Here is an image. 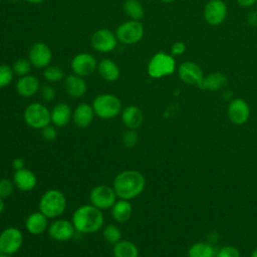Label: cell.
Wrapping results in <instances>:
<instances>
[{
	"label": "cell",
	"mask_w": 257,
	"mask_h": 257,
	"mask_svg": "<svg viewBox=\"0 0 257 257\" xmlns=\"http://www.w3.org/2000/svg\"><path fill=\"white\" fill-rule=\"evenodd\" d=\"M43 76L50 82H57L64 78V72L60 67L47 66L43 72Z\"/></svg>",
	"instance_id": "4dcf8cb0"
},
{
	"label": "cell",
	"mask_w": 257,
	"mask_h": 257,
	"mask_svg": "<svg viewBox=\"0 0 257 257\" xmlns=\"http://www.w3.org/2000/svg\"><path fill=\"white\" fill-rule=\"evenodd\" d=\"M256 2H257V0H237V3L241 7H250L253 4H255Z\"/></svg>",
	"instance_id": "b9f144b4"
},
{
	"label": "cell",
	"mask_w": 257,
	"mask_h": 257,
	"mask_svg": "<svg viewBox=\"0 0 257 257\" xmlns=\"http://www.w3.org/2000/svg\"><path fill=\"white\" fill-rule=\"evenodd\" d=\"M1 254H3V253H2V252H1V250H0V255H1Z\"/></svg>",
	"instance_id": "c3c4849f"
},
{
	"label": "cell",
	"mask_w": 257,
	"mask_h": 257,
	"mask_svg": "<svg viewBox=\"0 0 257 257\" xmlns=\"http://www.w3.org/2000/svg\"><path fill=\"white\" fill-rule=\"evenodd\" d=\"M185 50H186V45H185V43L182 42V41H177V42H175V43L172 45V47H171V53H172V55H174V56L183 54V53L185 52Z\"/></svg>",
	"instance_id": "f35d334b"
},
{
	"label": "cell",
	"mask_w": 257,
	"mask_h": 257,
	"mask_svg": "<svg viewBox=\"0 0 257 257\" xmlns=\"http://www.w3.org/2000/svg\"><path fill=\"white\" fill-rule=\"evenodd\" d=\"M14 183L10 179H0V198L7 199L10 197L14 191Z\"/></svg>",
	"instance_id": "836d02e7"
},
{
	"label": "cell",
	"mask_w": 257,
	"mask_h": 257,
	"mask_svg": "<svg viewBox=\"0 0 257 257\" xmlns=\"http://www.w3.org/2000/svg\"><path fill=\"white\" fill-rule=\"evenodd\" d=\"M144 26L139 20H128L120 24L116 31L115 36L118 41L124 44H135L139 42L144 36Z\"/></svg>",
	"instance_id": "52a82bcc"
},
{
	"label": "cell",
	"mask_w": 257,
	"mask_h": 257,
	"mask_svg": "<svg viewBox=\"0 0 257 257\" xmlns=\"http://www.w3.org/2000/svg\"><path fill=\"white\" fill-rule=\"evenodd\" d=\"M250 257H257V248H255V249L252 251Z\"/></svg>",
	"instance_id": "f6af8a7d"
},
{
	"label": "cell",
	"mask_w": 257,
	"mask_h": 257,
	"mask_svg": "<svg viewBox=\"0 0 257 257\" xmlns=\"http://www.w3.org/2000/svg\"><path fill=\"white\" fill-rule=\"evenodd\" d=\"M161 1H163V2H173L175 0H161Z\"/></svg>",
	"instance_id": "7dc6e473"
},
{
	"label": "cell",
	"mask_w": 257,
	"mask_h": 257,
	"mask_svg": "<svg viewBox=\"0 0 257 257\" xmlns=\"http://www.w3.org/2000/svg\"><path fill=\"white\" fill-rule=\"evenodd\" d=\"M12 167H13V169L15 171L23 169L25 167V162H24V160L22 158H15L12 161Z\"/></svg>",
	"instance_id": "60d3db41"
},
{
	"label": "cell",
	"mask_w": 257,
	"mask_h": 257,
	"mask_svg": "<svg viewBox=\"0 0 257 257\" xmlns=\"http://www.w3.org/2000/svg\"><path fill=\"white\" fill-rule=\"evenodd\" d=\"M47 230L49 237L58 242H65L70 240L76 232L72 222L65 219H57L53 221Z\"/></svg>",
	"instance_id": "30bf717a"
},
{
	"label": "cell",
	"mask_w": 257,
	"mask_h": 257,
	"mask_svg": "<svg viewBox=\"0 0 257 257\" xmlns=\"http://www.w3.org/2000/svg\"><path fill=\"white\" fill-rule=\"evenodd\" d=\"M96 68V60L89 53H78L71 60L72 71L81 77L90 75Z\"/></svg>",
	"instance_id": "4fadbf2b"
},
{
	"label": "cell",
	"mask_w": 257,
	"mask_h": 257,
	"mask_svg": "<svg viewBox=\"0 0 257 257\" xmlns=\"http://www.w3.org/2000/svg\"><path fill=\"white\" fill-rule=\"evenodd\" d=\"M4 207H5V204H4V199L0 198V215H1V213L3 212V210H4Z\"/></svg>",
	"instance_id": "7bdbcfd3"
},
{
	"label": "cell",
	"mask_w": 257,
	"mask_h": 257,
	"mask_svg": "<svg viewBox=\"0 0 257 257\" xmlns=\"http://www.w3.org/2000/svg\"><path fill=\"white\" fill-rule=\"evenodd\" d=\"M40 134H41V137L47 142H52V141L56 140V138H57L56 126L51 125L50 123L48 125L44 126L43 128H41Z\"/></svg>",
	"instance_id": "8d00e7d4"
},
{
	"label": "cell",
	"mask_w": 257,
	"mask_h": 257,
	"mask_svg": "<svg viewBox=\"0 0 257 257\" xmlns=\"http://www.w3.org/2000/svg\"><path fill=\"white\" fill-rule=\"evenodd\" d=\"M92 108L99 118L110 119L121 112V101L114 94L102 93L95 96L92 101Z\"/></svg>",
	"instance_id": "277c9868"
},
{
	"label": "cell",
	"mask_w": 257,
	"mask_h": 257,
	"mask_svg": "<svg viewBox=\"0 0 257 257\" xmlns=\"http://www.w3.org/2000/svg\"><path fill=\"white\" fill-rule=\"evenodd\" d=\"M0 257H11V255H7V254H1Z\"/></svg>",
	"instance_id": "bcb514c9"
},
{
	"label": "cell",
	"mask_w": 257,
	"mask_h": 257,
	"mask_svg": "<svg viewBox=\"0 0 257 257\" xmlns=\"http://www.w3.org/2000/svg\"><path fill=\"white\" fill-rule=\"evenodd\" d=\"M110 214L112 219L117 223H125L133 215V206L128 200H116L110 208Z\"/></svg>",
	"instance_id": "cb8c5ba5"
},
{
	"label": "cell",
	"mask_w": 257,
	"mask_h": 257,
	"mask_svg": "<svg viewBox=\"0 0 257 257\" xmlns=\"http://www.w3.org/2000/svg\"><path fill=\"white\" fill-rule=\"evenodd\" d=\"M214 249L213 247L206 242H197L193 244L189 251L188 257H213Z\"/></svg>",
	"instance_id": "f1b7e54d"
},
{
	"label": "cell",
	"mask_w": 257,
	"mask_h": 257,
	"mask_svg": "<svg viewBox=\"0 0 257 257\" xmlns=\"http://www.w3.org/2000/svg\"><path fill=\"white\" fill-rule=\"evenodd\" d=\"M247 23L250 26H257V11H252L247 15Z\"/></svg>",
	"instance_id": "ab89813d"
},
{
	"label": "cell",
	"mask_w": 257,
	"mask_h": 257,
	"mask_svg": "<svg viewBox=\"0 0 257 257\" xmlns=\"http://www.w3.org/2000/svg\"><path fill=\"white\" fill-rule=\"evenodd\" d=\"M94 110L92 105L88 103H79L72 111L73 123L80 128H85L91 124L94 118Z\"/></svg>",
	"instance_id": "ac0fdd59"
},
{
	"label": "cell",
	"mask_w": 257,
	"mask_h": 257,
	"mask_svg": "<svg viewBox=\"0 0 257 257\" xmlns=\"http://www.w3.org/2000/svg\"><path fill=\"white\" fill-rule=\"evenodd\" d=\"M39 92H40V96L43 100L45 101H50L53 100L55 95H56V91L55 89L48 85V84H43L42 86H40L39 88Z\"/></svg>",
	"instance_id": "74e56055"
},
{
	"label": "cell",
	"mask_w": 257,
	"mask_h": 257,
	"mask_svg": "<svg viewBox=\"0 0 257 257\" xmlns=\"http://www.w3.org/2000/svg\"><path fill=\"white\" fill-rule=\"evenodd\" d=\"M121 121L127 130L139 128L144 121V113L136 105H127L121 110Z\"/></svg>",
	"instance_id": "d6986e66"
},
{
	"label": "cell",
	"mask_w": 257,
	"mask_h": 257,
	"mask_svg": "<svg viewBox=\"0 0 257 257\" xmlns=\"http://www.w3.org/2000/svg\"><path fill=\"white\" fill-rule=\"evenodd\" d=\"M178 74L181 80L185 83L194 84L197 86L204 77L201 67L192 61L183 62L178 68Z\"/></svg>",
	"instance_id": "2e32d148"
},
{
	"label": "cell",
	"mask_w": 257,
	"mask_h": 257,
	"mask_svg": "<svg viewBox=\"0 0 257 257\" xmlns=\"http://www.w3.org/2000/svg\"><path fill=\"white\" fill-rule=\"evenodd\" d=\"M123 10L133 20H140L145 14L144 7L139 0H125L123 3Z\"/></svg>",
	"instance_id": "83f0119b"
},
{
	"label": "cell",
	"mask_w": 257,
	"mask_h": 257,
	"mask_svg": "<svg viewBox=\"0 0 257 257\" xmlns=\"http://www.w3.org/2000/svg\"><path fill=\"white\" fill-rule=\"evenodd\" d=\"M13 69L6 65L0 64V87L7 86L13 78Z\"/></svg>",
	"instance_id": "d6a6232c"
},
{
	"label": "cell",
	"mask_w": 257,
	"mask_h": 257,
	"mask_svg": "<svg viewBox=\"0 0 257 257\" xmlns=\"http://www.w3.org/2000/svg\"><path fill=\"white\" fill-rule=\"evenodd\" d=\"M66 203V198L62 192L56 189H51L41 196L38 204L39 212L48 219L57 218L65 211Z\"/></svg>",
	"instance_id": "3957f363"
},
{
	"label": "cell",
	"mask_w": 257,
	"mask_h": 257,
	"mask_svg": "<svg viewBox=\"0 0 257 257\" xmlns=\"http://www.w3.org/2000/svg\"><path fill=\"white\" fill-rule=\"evenodd\" d=\"M139 141V136L136 132V130H127L123 135H122V144L126 148H133L137 145Z\"/></svg>",
	"instance_id": "e575fe53"
},
{
	"label": "cell",
	"mask_w": 257,
	"mask_h": 257,
	"mask_svg": "<svg viewBox=\"0 0 257 257\" xmlns=\"http://www.w3.org/2000/svg\"><path fill=\"white\" fill-rule=\"evenodd\" d=\"M256 6H257V2H256Z\"/></svg>",
	"instance_id": "681fc988"
},
{
	"label": "cell",
	"mask_w": 257,
	"mask_h": 257,
	"mask_svg": "<svg viewBox=\"0 0 257 257\" xmlns=\"http://www.w3.org/2000/svg\"><path fill=\"white\" fill-rule=\"evenodd\" d=\"M227 76L222 72H212L207 76H204L198 85L203 90L217 91L224 88L227 85Z\"/></svg>",
	"instance_id": "d4e9b609"
},
{
	"label": "cell",
	"mask_w": 257,
	"mask_h": 257,
	"mask_svg": "<svg viewBox=\"0 0 257 257\" xmlns=\"http://www.w3.org/2000/svg\"><path fill=\"white\" fill-rule=\"evenodd\" d=\"M97 71L100 76L106 81H114L119 76V68L118 66L110 59H102L97 64Z\"/></svg>",
	"instance_id": "484cf974"
},
{
	"label": "cell",
	"mask_w": 257,
	"mask_h": 257,
	"mask_svg": "<svg viewBox=\"0 0 257 257\" xmlns=\"http://www.w3.org/2000/svg\"><path fill=\"white\" fill-rule=\"evenodd\" d=\"M227 15V6L222 0H209L204 8V18L212 26L223 23Z\"/></svg>",
	"instance_id": "8fae6325"
},
{
	"label": "cell",
	"mask_w": 257,
	"mask_h": 257,
	"mask_svg": "<svg viewBox=\"0 0 257 257\" xmlns=\"http://www.w3.org/2000/svg\"><path fill=\"white\" fill-rule=\"evenodd\" d=\"M116 194L112 187L107 185L95 186L89 193L90 204L99 210H107L116 201Z\"/></svg>",
	"instance_id": "ba28073f"
},
{
	"label": "cell",
	"mask_w": 257,
	"mask_h": 257,
	"mask_svg": "<svg viewBox=\"0 0 257 257\" xmlns=\"http://www.w3.org/2000/svg\"><path fill=\"white\" fill-rule=\"evenodd\" d=\"M102 236L107 243L112 245L121 240V232L119 228L114 224L106 225L102 230Z\"/></svg>",
	"instance_id": "f546056e"
},
{
	"label": "cell",
	"mask_w": 257,
	"mask_h": 257,
	"mask_svg": "<svg viewBox=\"0 0 257 257\" xmlns=\"http://www.w3.org/2000/svg\"><path fill=\"white\" fill-rule=\"evenodd\" d=\"M217 257H241V253L237 247L227 245L218 251Z\"/></svg>",
	"instance_id": "d590c367"
},
{
	"label": "cell",
	"mask_w": 257,
	"mask_h": 257,
	"mask_svg": "<svg viewBox=\"0 0 257 257\" xmlns=\"http://www.w3.org/2000/svg\"><path fill=\"white\" fill-rule=\"evenodd\" d=\"M229 119L237 125L244 124L250 116V107L242 98L233 99L227 109Z\"/></svg>",
	"instance_id": "5bb4252c"
},
{
	"label": "cell",
	"mask_w": 257,
	"mask_h": 257,
	"mask_svg": "<svg viewBox=\"0 0 257 257\" xmlns=\"http://www.w3.org/2000/svg\"><path fill=\"white\" fill-rule=\"evenodd\" d=\"M92 47L99 52L112 51L117 43L116 36L108 29L96 30L90 39Z\"/></svg>",
	"instance_id": "7c38bea8"
},
{
	"label": "cell",
	"mask_w": 257,
	"mask_h": 257,
	"mask_svg": "<svg viewBox=\"0 0 257 257\" xmlns=\"http://www.w3.org/2000/svg\"><path fill=\"white\" fill-rule=\"evenodd\" d=\"M31 62L27 59H18L13 64V72L18 76L27 75L31 69Z\"/></svg>",
	"instance_id": "1f68e13d"
},
{
	"label": "cell",
	"mask_w": 257,
	"mask_h": 257,
	"mask_svg": "<svg viewBox=\"0 0 257 257\" xmlns=\"http://www.w3.org/2000/svg\"><path fill=\"white\" fill-rule=\"evenodd\" d=\"M145 187V177L137 170H124L118 173L112 183V188L117 198L128 201L140 196Z\"/></svg>",
	"instance_id": "6da1fadb"
},
{
	"label": "cell",
	"mask_w": 257,
	"mask_h": 257,
	"mask_svg": "<svg viewBox=\"0 0 257 257\" xmlns=\"http://www.w3.org/2000/svg\"><path fill=\"white\" fill-rule=\"evenodd\" d=\"M71 222L76 232L90 234L97 232L102 227L104 217L101 210L93 205H83L73 212Z\"/></svg>",
	"instance_id": "7a4b0ae2"
},
{
	"label": "cell",
	"mask_w": 257,
	"mask_h": 257,
	"mask_svg": "<svg viewBox=\"0 0 257 257\" xmlns=\"http://www.w3.org/2000/svg\"><path fill=\"white\" fill-rule=\"evenodd\" d=\"M50 118L56 127H64L72 118V111L68 104L64 102L57 103L50 111Z\"/></svg>",
	"instance_id": "ffe728a7"
},
{
	"label": "cell",
	"mask_w": 257,
	"mask_h": 257,
	"mask_svg": "<svg viewBox=\"0 0 257 257\" xmlns=\"http://www.w3.org/2000/svg\"><path fill=\"white\" fill-rule=\"evenodd\" d=\"M40 88V83L37 77L33 75L21 76L16 82V91L23 97L33 96Z\"/></svg>",
	"instance_id": "7402d4cb"
},
{
	"label": "cell",
	"mask_w": 257,
	"mask_h": 257,
	"mask_svg": "<svg viewBox=\"0 0 257 257\" xmlns=\"http://www.w3.org/2000/svg\"><path fill=\"white\" fill-rule=\"evenodd\" d=\"M28 57L33 66L37 68H43L50 63L52 53L50 48L45 43L37 42L30 47Z\"/></svg>",
	"instance_id": "9a60e30c"
},
{
	"label": "cell",
	"mask_w": 257,
	"mask_h": 257,
	"mask_svg": "<svg viewBox=\"0 0 257 257\" xmlns=\"http://www.w3.org/2000/svg\"><path fill=\"white\" fill-rule=\"evenodd\" d=\"M25 1H27L29 3H33V4H38V3H41L44 0H25Z\"/></svg>",
	"instance_id": "ee69618b"
},
{
	"label": "cell",
	"mask_w": 257,
	"mask_h": 257,
	"mask_svg": "<svg viewBox=\"0 0 257 257\" xmlns=\"http://www.w3.org/2000/svg\"><path fill=\"white\" fill-rule=\"evenodd\" d=\"M22 243V232L16 227H7L0 233V250L3 254H15L21 248Z\"/></svg>",
	"instance_id": "9c48e42d"
},
{
	"label": "cell",
	"mask_w": 257,
	"mask_h": 257,
	"mask_svg": "<svg viewBox=\"0 0 257 257\" xmlns=\"http://www.w3.org/2000/svg\"><path fill=\"white\" fill-rule=\"evenodd\" d=\"M48 218L41 212L31 213L25 220V228L32 235L42 234L48 227Z\"/></svg>",
	"instance_id": "603a6c76"
},
{
	"label": "cell",
	"mask_w": 257,
	"mask_h": 257,
	"mask_svg": "<svg viewBox=\"0 0 257 257\" xmlns=\"http://www.w3.org/2000/svg\"><path fill=\"white\" fill-rule=\"evenodd\" d=\"M176 61L173 55L165 52L156 53L148 64V74L153 78H161L174 72Z\"/></svg>",
	"instance_id": "5b68a950"
},
{
	"label": "cell",
	"mask_w": 257,
	"mask_h": 257,
	"mask_svg": "<svg viewBox=\"0 0 257 257\" xmlns=\"http://www.w3.org/2000/svg\"><path fill=\"white\" fill-rule=\"evenodd\" d=\"M23 117L26 124L35 130H41L51 122L50 111L39 102L30 103L25 108Z\"/></svg>",
	"instance_id": "8992f818"
},
{
	"label": "cell",
	"mask_w": 257,
	"mask_h": 257,
	"mask_svg": "<svg viewBox=\"0 0 257 257\" xmlns=\"http://www.w3.org/2000/svg\"><path fill=\"white\" fill-rule=\"evenodd\" d=\"M64 89L68 95L71 97L79 98L81 97L87 89L86 82L83 78L76 74H70L64 78Z\"/></svg>",
	"instance_id": "44dd1931"
},
{
	"label": "cell",
	"mask_w": 257,
	"mask_h": 257,
	"mask_svg": "<svg viewBox=\"0 0 257 257\" xmlns=\"http://www.w3.org/2000/svg\"><path fill=\"white\" fill-rule=\"evenodd\" d=\"M12 181L14 186L23 192L32 191L37 184V178L35 174L31 170L25 168L16 170L13 174Z\"/></svg>",
	"instance_id": "e0dca14e"
},
{
	"label": "cell",
	"mask_w": 257,
	"mask_h": 257,
	"mask_svg": "<svg viewBox=\"0 0 257 257\" xmlns=\"http://www.w3.org/2000/svg\"><path fill=\"white\" fill-rule=\"evenodd\" d=\"M113 257H139V249L128 240H119L112 247Z\"/></svg>",
	"instance_id": "4316f807"
}]
</instances>
